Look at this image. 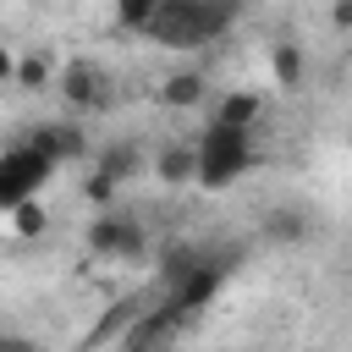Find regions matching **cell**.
<instances>
[{"instance_id":"d6986e66","label":"cell","mask_w":352,"mask_h":352,"mask_svg":"<svg viewBox=\"0 0 352 352\" xmlns=\"http://www.w3.org/2000/svg\"><path fill=\"white\" fill-rule=\"evenodd\" d=\"M11 226H16L22 236H38V231H44V209L28 198V204H16V209H11Z\"/></svg>"},{"instance_id":"7402d4cb","label":"cell","mask_w":352,"mask_h":352,"mask_svg":"<svg viewBox=\"0 0 352 352\" xmlns=\"http://www.w3.org/2000/svg\"><path fill=\"white\" fill-rule=\"evenodd\" d=\"M6 82H16V50L11 44H0V88Z\"/></svg>"},{"instance_id":"2e32d148","label":"cell","mask_w":352,"mask_h":352,"mask_svg":"<svg viewBox=\"0 0 352 352\" xmlns=\"http://www.w3.org/2000/svg\"><path fill=\"white\" fill-rule=\"evenodd\" d=\"M94 170H104V176H110V182L121 187V182H126V176L138 170V154H132L126 143H116V148H104V154H99V165H94Z\"/></svg>"},{"instance_id":"8fae6325","label":"cell","mask_w":352,"mask_h":352,"mask_svg":"<svg viewBox=\"0 0 352 352\" xmlns=\"http://www.w3.org/2000/svg\"><path fill=\"white\" fill-rule=\"evenodd\" d=\"M270 77H275V88H302V77H308V55H302V44H292V38H280V44H270Z\"/></svg>"},{"instance_id":"9a60e30c","label":"cell","mask_w":352,"mask_h":352,"mask_svg":"<svg viewBox=\"0 0 352 352\" xmlns=\"http://www.w3.org/2000/svg\"><path fill=\"white\" fill-rule=\"evenodd\" d=\"M264 236H270V242H302V236H308V220L292 214V209H275V214L264 220Z\"/></svg>"},{"instance_id":"6da1fadb","label":"cell","mask_w":352,"mask_h":352,"mask_svg":"<svg viewBox=\"0 0 352 352\" xmlns=\"http://www.w3.org/2000/svg\"><path fill=\"white\" fill-rule=\"evenodd\" d=\"M253 154H258V148H253V132L209 121V132L198 138V187H204V192H226V187H236L242 170L253 165Z\"/></svg>"},{"instance_id":"7c38bea8","label":"cell","mask_w":352,"mask_h":352,"mask_svg":"<svg viewBox=\"0 0 352 352\" xmlns=\"http://www.w3.org/2000/svg\"><path fill=\"white\" fill-rule=\"evenodd\" d=\"M204 94H209L204 72H170L160 82V104H170V110H192V104H204Z\"/></svg>"},{"instance_id":"ba28073f","label":"cell","mask_w":352,"mask_h":352,"mask_svg":"<svg viewBox=\"0 0 352 352\" xmlns=\"http://www.w3.org/2000/svg\"><path fill=\"white\" fill-rule=\"evenodd\" d=\"M22 143H33L50 165H66V160H82V132L72 126V121H44V126H33Z\"/></svg>"},{"instance_id":"30bf717a","label":"cell","mask_w":352,"mask_h":352,"mask_svg":"<svg viewBox=\"0 0 352 352\" xmlns=\"http://www.w3.org/2000/svg\"><path fill=\"white\" fill-rule=\"evenodd\" d=\"M154 176L165 187H182V182H198V143H165L154 154Z\"/></svg>"},{"instance_id":"603a6c76","label":"cell","mask_w":352,"mask_h":352,"mask_svg":"<svg viewBox=\"0 0 352 352\" xmlns=\"http://www.w3.org/2000/svg\"><path fill=\"white\" fill-rule=\"evenodd\" d=\"M346 72H352V44H346Z\"/></svg>"},{"instance_id":"52a82bcc","label":"cell","mask_w":352,"mask_h":352,"mask_svg":"<svg viewBox=\"0 0 352 352\" xmlns=\"http://www.w3.org/2000/svg\"><path fill=\"white\" fill-rule=\"evenodd\" d=\"M104 66L99 60H66L60 66V77H55V88H60V99L72 104V110H94V104H104Z\"/></svg>"},{"instance_id":"e0dca14e","label":"cell","mask_w":352,"mask_h":352,"mask_svg":"<svg viewBox=\"0 0 352 352\" xmlns=\"http://www.w3.org/2000/svg\"><path fill=\"white\" fill-rule=\"evenodd\" d=\"M154 11H160V0H116V22L132 28V33H148Z\"/></svg>"},{"instance_id":"5b68a950","label":"cell","mask_w":352,"mask_h":352,"mask_svg":"<svg viewBox=\"0 0 352 352\" xmlns=\"http://www.w3.org/2000/svg\"><path fill=\"white\" fill-rule=\"evenodd\" d=\"M88 253L94 258H143V226L126 220V214L99 209L88 220Z\"/></svg>"},{"instance_id":"4fadbf2b","label":"cell","mask_w":352,"mask_h":352,"mask_svg":"<svg viewBox=\"0 0 352 352\" xmlns=\"http://www.w3.org/2000/svg\"><path fill=\"white\" fill-rule=\"evenodd\" d=\"M60 72H55V55L38 44V50H28V55H16V88H28V94H38V88H50Z\"/></svg>"},{"instance_id":"3957f363","label":"cell","mask_w":352,"mask_h":352,"mask_svg":"<svg viewBox=\"0 0 352 352\" xmlns=\"http://www.w3.org/2000/svg\"><path fill=\"white\" fill-rule=\"evenodd\" d=\"M148 38L165 44V50H198V44H209V33H204V0H160V11L148 22Z\"/></svg>"},{"instance_id":"5bb4252c","label":"cell","mask_w":352,"mask_h":352,"mask_svg":"<svg viewBox=\"0 0 352 352\" xmlns=\"http://www.w3.org/2000/svg\"><path fill=\"white\" fill-rule=\"evenodd\" d=\"M236 16H242V0H204V33H209V44L226 38L236 28Z\"/></svg>"},{"instance_id":"7a4b0ae2","label":"cell","mask_w":352,"mask_h":352,"mask_svg":"<svg viewBox=\"0 0 352 352\" xmlns=\"http://www.w3.org/2000/svg\"><path fill=\"white\" fill-rule=\"evenodd\" d=\"M55 176V165L33 148V143H16V148H6L0 154V209H16V204H28L44 182Z\"/></svg>"},{"instance_id":"277c9868","label":"cell","mask_w":352,"mask_h":352,"mask_svg":"<svg viewBox=\"0 0 352 352\" xmlns=\"http://www.w3.org/2000/svg\"><path fill=\"white\" fill-rule=\"evenodd\" d=\"M226 275H231V258H209V253H204V258H198V264H192L176 286H165V297H170L182 314H204V308L220 297Z\"/></svg>"},{"instance_id":"ffe728a7","label":"cell","mask_w":352,"mask_h":352,"mask_svg":"<svg viewBox=\"0 0 352 352\" xmlns=\"http://www.w3.org/2000/svg\"><path fill=\"white\" fill-rule=\"evenodd\" d=\"M0 352H44L33 336H22V330H0Z\"/></svg>"},{"instance_id":"44dd1931","label":"cell","mask_w":352,"mask_h":352,"mask_svg":"<svg viewBox=\"0 0 352 352\" xmlns=\"http://www.w3.org/2000/svg\"><path fill=\"white\" fill-rule=\"evenodd\" d=\"M330 28L336 33H352V0H330Z\"/></svg>"},{"instance_id":"8992f818","label":"cell","mask_w":352,"mask_h":352,"mask_svg":"<svg viewBox=\"0 0 352 352\" xmlns=\"http://www.w3.org/2000/svg\"><path fill=\"white\" fill-rule=\"evenodd\" d=\"M192 314H182L170 297L160 302V308H148V314H138L132 324H126V336H121V352H165V341L187 324Z\"/></svg>"},{"instance_id":"ac0fdd59","label":"cell","mask_w":352,"mask_h":352,"mask_svg":"<svg viewBox=\"0 0 352 352\" xmlns=\"http://www.w3.org/2000/svg\"><path fill=\"white\" fill-rule=\"evenodd\" d=\"M82 198H88L94 209H110V198H116V182H110L104 170H88V176H82Z\"/></svg>"},{"instance_id":"9c48e42d","label":"cell","mask_w":352,"mask_h":352,"mask_svg":"<svg viewBox=\"0 0 352 352\" xmlns=\"http://www.w3.org/2000/svg\"><path fill=\"white\" fill-rule=\"evenodd\" d=\"M214 121H220V126L258 132V121H264V94H253V88H231V94H220V104H214Z\"/></svg>"}]
</instances>
